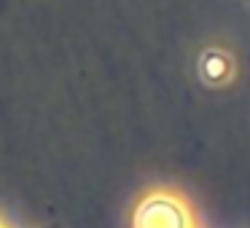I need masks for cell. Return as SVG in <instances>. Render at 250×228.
I'll return each mask as SVG.
<instances>
[]
</instances>
